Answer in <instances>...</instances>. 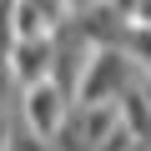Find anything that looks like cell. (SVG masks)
Returning <instances> with one entry per match:
<instances>
[{"instance_id": "6da1fadb", "label": "cell", "mask_w": 151, "mask_h": 151, "mask_svg": "<svg viewBox=\"0 0 151 151\" xmlns=\"http://www.w3.org/2000/svg\"><path fill=\"white\" fill-rule=\"evenodd\" d=\"M126 126V111L121 106H96V101H76L60 121V131L50 136L55 151H101L116 131Z\"/></svg>"}, {"instance_id": "7a4b0ae2", "label": "cell", "mask_w": 151, "mask_h": 151, "mask_svg": "<svg viewBox=\"0 0 151 151\" xmlns=\"http://www.w3.org/2000/svg\"><path fill=\"white\" fill-rule=\"evenodd\" d=\"M141 81V65L131 60V50H96L86 76H81V91L76 101H96V106H121Z\"/></svg>"}, {"instance_id": "3957f363", "label": "cell", "mask_w": 151, "mask_h": 151, "mask_svg": "<svg viewBox=\"0 0 151 151\" xmlns=\"http://www.w3.org/2000/svg\"><path fill=\"white\" fill-rule=\"evenodd\" d=\"M76 101L65 96V86L60 81H50V76H45V81H30V86H20V96H15V116L35 131V136H55L60 131V121H65V111H70Z\"/></svg>"}, {"instance_id": "277c9868", "label": "cell", "mask_w": 151, "mask_h": 151, "mask_svg": "<svg viewBox=\"0 0 151 151\" xmlns=\"http://www.w3.org/2000/svg\"><path fill=\"white\" fill-rule=\"evenodd\" d=\"M50 60H55V35H25V40H15V50L5 55V65H10V76H15L20 86L45 81V76H50Z\"/></svg>"}, {"instance_id": "5b68a950", "label": "cell", "mask_w": 151, "mask_h": 151, "mask_svg": "<svg viewBox=\"0 0 151 151\" xmlns=\"http://www.w3.org/2000/svg\"><path fill=\"white\" fill-rule=\"evenodd\" d=\"M96 5H116V0H65L70 15H86V10H96Z\"/></svg>"}, {"instance_id": "8992f818", "label": "cell", "mask_w": 151, "mask_h": 151, "mask_svg": "<svg viewBox=\"0 0 151 151\" xmlns=\"http://www.w3.org/2000/svg\"><path fill=\"white\" fill-rule=\"evenodd\" d=\"M0 151H10V121L0 116Z\"/></svg>"}]
</instances>
